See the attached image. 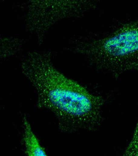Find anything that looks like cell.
<instances>
[{
	"label": "cell",
	"instance_id": "1",
	"mask_svg": "<svg viewBox=\"0 0 138 156\" xmlns=\"http://www.w3.org/2000/svg\"><path fill=\"white\" fill-rule=\"evenodd\" d=\"M21 68L36 90L37 107L53 113L61 131L94 132L100 126L103 98L61 73L50 53L30 51Z\"/></svg>",
	"mask_w": 138,
	"mask_h": 156
},
{
	"label": "cell",
	"instance_id": "2",
	"mask_svg": "<svg viewBox=\"0 0 138 156\" xmlns=\"http://www.w3.org/2000/svg\"><path fill=\"white\" fill-rule=\"evenodd\" d=\"M74 48L93 66L116 76L138 70V19L105 36L79 40Z\"/></svg>",
	"mask_w": 138,
	"mask_h": 156
},
{
	"label": "cell",
	"instance_id": "3",
	"mask_svg": "<svg viewBox=\"0 0 138 156\" xmlns=\"http://www.w3.org/2000/svg\"><path fill=\"white\" fill-rule=\"evenodd\" d=\"M101 0H28L27 29L42 43L48 30L56 23L76 18L94 9Z\"/></svg>",
	"mask_w": 138,
	"mask_h": 156
},
{
	"label": "cell",
	"instance_id": "4",
	"mask_svg": "<svg viewBox=\"0 0 138 156\" xmlns=\"http://www.w3.org/2000/svg\"><path fill=\"white\" fill-rule=\"evenodd\" d=\"M24 135L23 141L25 146V152L28 156H47V152L33 131L27 118H23Z\"/></svg>",
	"mask_w": 138,
	"mask_h": 156
},
{
	"label": "cell",
	"instance_id": "5",
	"mask_svg": "<svg viewBox=\"0 0 138 156\" xmlns=\"http://www.w3.org/2000/svg\"><path fill=\"white\" fill-rule=\"evenodd\" d=\"M123 155L138 156V119L131 141Z\"/></svg>",
	"mask_w": 138,
	"mask_h": 156
},
{
	"label": "cell",
	"instance_id": "6",
	"mask_svg": "<svg viewBox=\"0 0 138 156\" xmlns=\"http://www.w3.org/2000/svg\"><path fill=\"white\" fill-rule=\"evenodd\" d=\"M5 1V0H0V2H2V1Z\"/></svg>",
	"mask_w": 138,
	"mask_h": 156
}]
</instances>
